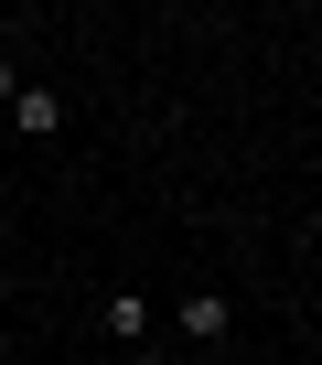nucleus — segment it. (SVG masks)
<instances>
[{
	"mask_svg": "<svg viewBox=\"0 0 322 365\" xmlns=\"http://www.w3.org/2000/svg\"><path fill=\"white\" fill-rule=\"evenodd\" d=\"M172 333H183L194 354H215V344L237 333V290H183V301H172Z\"/></svg>",
	"mask_w": 322,
	"mask_h": 365,
	"instance_id": "obj_1",
	"label": "nucleus"
},
{
	"mask_svg": "<svg viewBox=\"0 0 322 365\" xmlns=\"http://www.w3.org/2000/svg\"><path fill=\"white\" fill-rule=\"evenodd\" d=\"M11 129H22V140H65V129H76V108H65L54 86H33V76H22V97H11Z\"/></svg>",
	"mask_w": 322,
	"mask_h": 365,
	"instance_id": "obj_2",
	"label": "nucleus"
},
{
	"mask_svg": "<svg viewBox=\"0 0 322 365\" xmlns=\"http://www.w3.org/2000/svg\"><path fill=\"white\" fill-rule=\"evenodd\" d=\"M150 322H161V312H150V290H108V301H97V333H108V344H129V354L150 344Z\"/></svg>",
	"mask_w": 322,
	"mask_h": 365,
	"instance_id": "obj_3",
	"label": "nucleus"
},
{
	"mask_svg": "<svg viewBox=\"0 0 322 365\" xmlns=\"http://www.w3.org/2000/svg\"><path fill=\"white\" fill-rule=\"evenodd\" d=\"M11 97H22V65H11V54H0V108H11Z\"/></svg>",
	"mask_w": 322,
	"mask_h": 365,
	"instance_id": "obj_4",
	"label": "nucleus"
},
{
	"mask_svg": "<svg viewBox=\"0 0 322 365\" xmlns=\"http://www.w3.org/2000/svg\"><path fill=\"white\" fill-rule=\"evenodd\" d=\"M0 205H11V172H0Z\"/></svg>",
	"mask_w": 322,
	"mask_h": 365,
	"instance_id": "obj_5",
	"label": "nucleus"
}]
</instances>
